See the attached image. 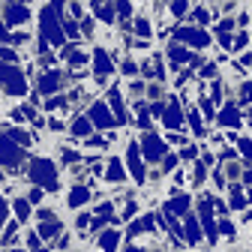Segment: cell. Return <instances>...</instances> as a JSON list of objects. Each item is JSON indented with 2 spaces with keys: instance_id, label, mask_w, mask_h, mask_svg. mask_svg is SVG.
<instances>
[{
  "instance_id": "cell-1",
  "label": "cell",
  "mask_w": 252,
  "mask_h": 252,
  "mask_svg": "<svg viewBox=\"0 0 252 252\" xmlns=\"http://www.w3.org/2000/svg\"><path fill=\"white\" fill-rule=\"evenodd\" d=\"M30 171H27V177H30V183L33 186H39V189H57V165L48 159V156H39V159H30V165H27Z\"/></svg>"
},
{
  "instance_id": "cell-2",
  "label": "cell",
  "mask_w": 252,
  "mask_h": 252,
  "mask_svg": "<svg viewBox=\"0 0 252 252\" xmlns=\"http://www.w3.org/2000/svg\"><path fill=\"white\" fill-rule=\"evenodd\" d=\"M0 87L6 96H24L27 93V75L12 66V63H0Z\"/></svg>"
},
{
  "instance_id": "cell-3",
  "label": "cell",
  "mask_w": 252,
  "mask_h": 252,
  "mask_svg": "<svg viewBox=\"0 0 252 252\" xmlns=\"http://www.w3.org/2000/svg\"><path fill=\"white\" fill-rule=\"evenodd\" d=\"M21 162H24V150L12 144L6 135H0V168H6V174H18Z\"/></svg>"
},
{
  "instance_id": "cell-4",
  "label": "cell",
  "mask_w": 252,
  "mask_h": 252,
  "mask_svg": "<svg viewBox=\"0 0 252 252\" xmlns=\"http://www.w3.org/2000/svg\"><path fill=\"white\" fill-rule=\"evenodd\" d=\"M0 18H3L0 24H3V27L9 30V27L27 24L30 18H33V9H30V6H24V3H3V6H0Z\"/></svg>"
},
{
  "instance_id": "cell-5",
  "label": "cell",
  "mask_w": 252,
  "mask_h": 252,
  "mask_svg": "<svg viewBox=\"0 0 252 252\" xmlns=\"http://www.w3.org/2000/svg\"><path fill=\"white\" fill-rule=\"evenodd\" d=\"M57 87H63V72H57V69L42 72L39 81H36V93H39V96H51Z\"/></svg>"
},
{
  "instance_id": "cell-6",
  "label": "cell",
  "mask_w": 252,
  "mask_h": 252,
  "mask_svg": "<svg viewBox=\"0 0 252 252\" xmlns=\"http://www.w3.org/2000/svg\"><path fill=\"white\" fill-rule=\"evenodd\" d=\"M141 144H144V156H147V159H159V156H165V141L156 138L153 132H147Z\"/></svg>"
},
{
  "instance_id": "cell-7",
  "label": "cell",
  "mask_w": 252,
  "mask_h": 252,
  "mask_svg": "<svg viewBox=\"0 0 252 252\" xmlns=\"http://www.w3.org/2000/svg\"><path fill=\"white\" fill-rule=\"evenodd\" d=\"M87 120H90V123H96L99 129H108V126H111V114H108V108H105L102 102H96V105L87 111Z\"/></svg>"
},
{
  "instance_id": "cell-8",
  "label": "cell",
  "mask_w": 252,
  "mask_h": 252,
  "mask_svg": "<svg viewBox=\"0 0 252 252\" xmlns=\"http://www.w3.org/2000/svg\"><path fill=\"white\" fill-rule=\"evenodd\" d=\"M90 186L87 183H81V186H72V192H69V198H66V204L69 207H81V204H87L90 201Z\"/></svg>"
},
{
  "instance_id": "cell-9",
  "label": "cell",
  "mask_w": 252,
  "mask_h": 252,
  "mask_svg": "<svg viewBox=\"0 0 252 252\" xmlns=\"http://www.w3.org/2000/svg\"><path fill=\"white\" fill-rule=\"evenodd\" d=\"M135 147H138V144L132 141V144H129V153H126V162H129V174L141 183V180H144V171H141V165H138V150H135Z\"/></svg>"
},
{
  "instance_id": "cell-10",
  "label": "cell",
  "mask_w": 252,
  "mask_h": 252,
  "mask_svg": "<svg viewBox=\"0 0 252 252\" xmlns=\"http://www.w3.org/2000/svg\"><path fill=\"white\" fill-rule=\"evenodd\" d=\"M12 210H15V216H18L15 222H27V219H30V210H33V207H30V201H27V198H21V195H18V198H12Z\"/></svg>"
},
{
  "instance_id": "cell-11",
  "label": "cell",
  "mask_w": 252,
  "mask_h": 252,
  "mask_svg": "<svg viewBox=\"0 0 252 252\" xmlns=\"http://www.w3.org/2000/svg\"><path fill=\"white\" fill-rule=\"evenodd\" d=\"M69 132H72L75 138H84V135H90V120H87V114H78V117L72 120Z\"/></svg>"
},
{
  "instance_id": "cell-12",
  "label": "cell",
  "mask_w": 252,
  "mask_h": 252,
  "mask_svg": "<svg viewBox=\"0 0 252 252\" xmlns=\"http://www.w3.org/2000/svg\"><path fill=\"white\" fill-rule=\"evenodd\" d=\"M117 243H120V231H102V234H99V246H102V252H114Z\"/></svg>"
},
{
  "instance_id": "cell-13",
  "label": "cell",
  "mask_w": 252,
  "mask_h": 252,
  "mask_svg": "<svg viewBox=\"0 0 252 252\" xmlns=\"http://www.w3.org/2000/svg\"><path fill=\"white\" fill-rule=\"evenodd\" d=\"M90 9H93V15H96V18H102L105 24H111V21L117 18V15H114V6H108V3H93Z\"/></svg>"
},
{
  "instance_id": "cell-14",
  "label": "cell",
  "mask_w": 252,
  "mask_h": 252,
  "mask_svg": "<svg viewBox=\"0 0 252 252\" xmlns=\"http://www.w3.org/2000/svg\"><path fill=\"white\" fill-rule=\"evenodd\" d=\"M105 99H108V108L117 111V120L126 123V111H123V102H120V93H117V90H108V96H105Z\"/></svg>"
},
{
  "instance_id": "cell-15",
  "label": "cell",
  "mask_w": 252,
  "mask_h": 252,
  "mask_svg": "<svg viewBox=\"0 0 252 252\" xmlns=\"http://www.w3.org/2000/svg\"><path fill=\"white\" fill-rule=\"evenodd\" d=\"M168 57H171V69H177V63H180V60H186V57H189V51H186L180 42H171V45H168Z\"/></svg>"
},
{
  "instance_id": "cell-16",
  "label": "cell",
  "mask_w": 252,
  "mask_h": 252,
  "mask_svg": "<svg viewBox=\"0 0 252 252\" xmlns=\"http://www.w3.org/2000/svg\"><path fill=\"white\" fill-rule=\"evenodd\" d=\"M177 36H180V39H189V42H195V45H207V42H210V39L201 33V30H183V27H180Z\"/></svg>"
},
{
  "instance_id": "cell-17",
  "label": "cell",
  "mask_w": 252,
  "mask_h": 252,
  "mask_svg": "<svg viewBox=\"0 0 252 252\" xmlns=\"http://www.w3.org/2000/svg\"><path fill=\"white\" fill-rule=\"evenodd\" d=\"M15 237H18V222H15V219H9L6 228H3V234H0V246H12Z\"/></svg>"
},
{
  "instance_id": "cell-18",
  "label": "cell",
  "mask_w": 252,
  "mask_h": 252,
  "mask_svg": "<svg viewBox=\"0 0 252 252\" xmlns=\"http://www.w3.org/2000/svg\"><path fill=\"white\" fill-rule=\"evenodd\" d=\"M105 177H108L111 183H120V180H126V174H123V165H120V159H108V171H105Z\"/></svg>"
},
{
  "instance_id": "cell-19",
  "label": "cell",
  "mask_w": 252,
  "mask_h": 252,
  "mask_svg": "<svg viewBox=\"0 0 252 252\" xmlns=\"http://www.w3.org/2000/svg\"><path fill=\"white\" fill-rule=\"evenodd\" d=\"M222 171H225V177H228V180H240V177H243V162L228 159V162H222Z\"/></svg>"
},
{
  "instance_id": "cell-20",
  "label": "cell",
  "mask_w": 252,
  "mask_h": 252,
  "mask_svg": "<svg viewBox=\"0 0 252 252\" xmlns=\"http://www.w3.org/2000/svg\"><path fill=\"white\" fill-rule=\"evenodd\" d=\"M129 30H135L138 36H150V21H147V15H138V18L129 24Z\"/></svg>"
},
{
  "instance_id": "cell-21",
  "label": "cell",
  "mask_w": 252,
  "mask_h": 252,
  "mask_svg": "<svg viewBox=\"0 0 252 252\" xmlns=\"http://www.w3.org/2000/svg\"><path fill=\"white\" fill-rule=\"evenodd\" d=\"M219 123H222V126H240V114H237V108H225L222 114H219Z\"/></svg>"
},
{
  "instance_id": "cell-22",
  "label": "cell",
  "mask_w": 252,
  "mask_h": 252,
  "mask_svg": "<svg viewBox=\"0 0 252 252\" xmlns=\"http://www.w3.org/2000/svg\"><path fill=\"white\" fill-rule=\"evenodd\" d=\"M24 198L30 201V207H33V204H42V201H45V189H39V186H30Z\"/></svg>"
},
{
  "instance_id": "cell-23",
  "label": "cell",
  "mask_w": 252,
  "mask_h": 252,
  "mask_svg": "<svg viewBox=\"0 0 252 252\" xmlns=\"http://www.w3.org/2000/svg\"><path fill=\"white\" fill-rule=\"evenodd\" d=\"M78 27H81V33H84L87 39H90L93 33H96V21H93V15H84V18L78 21Z\"/></svg>"
},
{
  "instance_id": "cell-24",
  "label": "cell",
  "mask_w": 252,
  "mask_h": 252,
  "mask_svg": "<svg viewBox=\"0 0 252 252\" xmlns=\"http://www.w3.org/2000/svg\"><path fill=\"white\" fill-rule=\"evenodd\" d=\"M0 63H18V51H12L9 45H0Z\"/></svg>"
},
{
  "instance_id": "cell-25",
  "label": "cell",
  "mask_w": 252,
  "mask_h": 252,
  "mask_svg": "<svg viewBox=\"0 0 252 252\" xmlns=\"http://www.w3.org/2000/svg\"><path fill=\"white\" fill-rule=\"evenodd\" d=\"M165 126H171V129H174V126H180V111H177V102L168 108V114H165Z\"/></svg>"
},
{
  "instance_id": "cell-26",
  "label": "cell",
  "mask_w": 252,
  "mask_h": 252,
  "mask_svg": "<svg viewBox=\"0 0 252 252\" xmlns=\"http://www.w3.org/2000/svg\"><path fill=\"white\" fill-rule=\"evenodd\" d=\"M120 69H123V75H135V72H138V63H135L132 57H126V60H123V66H120Z\"/></svg>"
},
{
  "instance_id": "cell-27",
  "label": "cell",
  "mask_w": 252,
  "mask_h": 252,
  "mask_svg": "<svg viewBox=\"0 0 252 252\" xmlns=\"http://www.w3.org/2000/svg\"><path fill=\"white\" fill-rule=\"evenodd\" d=\"M39 243H42V240H39V234H36V231H27V246H30V249H33V252H36V249H42Z\"/></svg>"
},
{
  "instance_id": "cell-28",
  "label": "cell",
  "mask_w": 252,
  "mask_h": 252,
  "mask_svg": "<svg viewBox=\"0 0 252 252\" xmlns=\"http://www.w3.org/2000/svg\"><path fill=\"white\" fill-rule=\"evenodd\" d=\"M210 15H213L210 9H195V15H192V18H195L198 24H207V21H210Z\"/></svg>"
},
{
  "instance_id": "cell-29",
  "label": "cell",
  "mask_w": 252,
  "mask_h": 252,
  "mask_svg": "<svg viewBox=\"0 0 252 252\" xmlns=\"http://www.w3.org/2000/svg\"><path fill=\"white\" fill-rule=\"evenodd\" d=\"M3 225H6V201L0 195V234H3Z\"/></svg>"
},
{
  "instance_id": "cell-30",
  "label": "cell",
  "mask_w": 252,
  "mask_h": 252,
  "mask_svg": "<svg viewBox=\"0 0 252 252\" xmlns=\"http://www.w3.org/2000/svg\"><path fill=\"white\" fill-rule=\"evenodd\" d=\"M201 78H216V66H213V63H204V69H201Z\"/></svg>"
},
{
  "instance_id": "cell-31",
  "label": "cell",
  "mask_w": 252,
  "mask_h": 252,
  "mask_svg": "<svg viewBox=\"0 0 252 252\" xmlns=\"http://www.w3.org/2000/svg\"><path fill=\"white\" fill-rule=\"evenodd\" d=\"M48 126H51L54 132H63V129H66V123H60V117H51V120H48Z\"/></svg>"
},
{
  "instance_id": "cell-32",
  "label": "cell",
  "mask_w": 252,
  "mask_h": 252,
  "mask_svg": "<svg viewBox=\"0 0 252 252\" xmlns=\"http://www.w3.org/2000/svg\"><path fill=\"white\" fill-rule=\"evenodd\" d=\"M186 12H189L186 3H171V15H186Z\"/></svg>"
},
{
  "instance_id": "cell-33",
  "label": "cell",
  "mask_w": 252,
  "mask_h": 252,
  "mask_svg": "<svg viewBox=\"0 0 252 252\" xmlns=\"http://www.w3.org/2000/svg\"><path fill=\"white\" fill-rule=\"evenodd\" d=\"M180 156H183V159H195L198 150H195V147H186V150H180Z\"/></svg>"
},
{
  "instance_id": "cell-34",
  "label": "cell",
  "mask_w": 252,
  "mask_h": 252,
  "mask_svg": "<svg viewBox=\"0 0 252 252\" xmlns=\"http://www.w3.org/2000/svg\"><path fill=\"white\" fill-rule=\"evenodd\" d=\"M240 147H243V153H246V156H252V141H249V138H243V141H240Z\"/></svg>"
},
{
  "instance_id": "cell-35",
  "label": "cell",
  "mask_w": 252,
  "mask_h": 252,
  "mask_svg": "<svg viewBox=\"0 0 252 252\" xmlns=\"http://www.w3.org/2000/svg\"><path fill=\"white\" fill-rule=\"evenodd\" d=\"M243 180L252 183V165H243Z\"/></svg>"
},
{
  "instance_id": "cell-36",
  "label": "cell",
  "mask_w": 252,
  "mask_h": 252,
  "mask_svg": "<svg viewBox=\"0 0 252 252\" xmlns=\"http://www.w3.org/2000/svg\"><path fill=\"white\" fill-rule=\"evenodd\" d=\"M249 201H252V186H249Z\"/></svg>"
},
{
  "instance_id": "cell-37",
  "label": "cell",
  "mask_w": 252,
  "mask_h": 252,
  "mask_svg": "<svg viewBox=\"0 0 252 252\" xmlns=\"http://www.w3.org/2000/svg\"><path fill=\"white\" fill-rule=\"evenodd\" d=\"M36 252H48V249H36Z\"/></svg>"
}]
</instances>
